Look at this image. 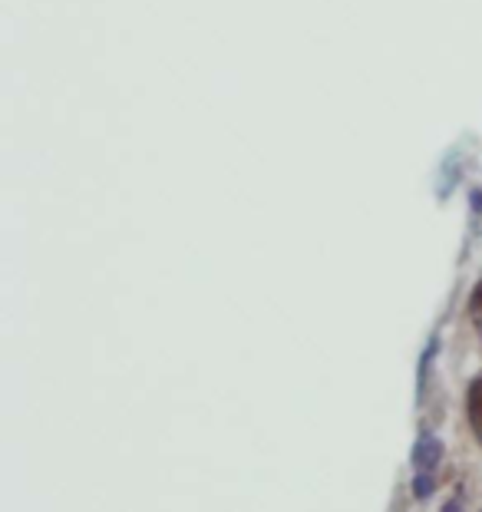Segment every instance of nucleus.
I'll return each mask as SVG.
<instances>
[{"instance_id":"7ed1b4c3","label":"nucleus","mask_w":482,"mask_h":512,"mask_svg":"<svg viewBox=\"0 0 482 512\" xmlns=\"http://www.w3.org/2000/svg\"><path fill=\"white\" fill-rule=\"evenodd\" d=\"M469 321H473L476 334L482 337V281L473 288V294H469Z\"/></svg>"},{"instance_id":"f257e3e1","label":"nucleus","mask_w":482,"mask_h":512,"mask_svg":"<svg viewBox=\"0 0 482 512\" xmlns=\"http://www.w3.org/2000/svg\"><path fill=\"white\" fill-rule=\"evenodd\" d=\"M410 460H413L416 476H436V470H440V463H443V440L426 433V437L416 440Z\"/></svg>"},{"instance_id":"f03ea898","label":"nucleus","mask_w":482,"mask_h":512,"mask_svg":"<svg viewBox=\"0 0 482 512\" xmlns=\"http://www.w3.org/2000/svg\"><path fill=\"white\" fill-rule=\"evenodd\" d=\"M466 420H469V430H473L476 443L482 446V377H476L466 390Z\"/></svg>"},{"instance_id":"39448f33","label":"nucleus","mask_w":482,"mask_h":512,"mask_svg":"<svg viewBox=\"0 0 482 512\" xmlns=\"http://www.w3.org/2000/svg\"><path fill=\"white\" fill-rule=\"evenodd\" d=\"M479 512H482V509H479Z\"/></svg>"},{"instance_id":"20e7f679","label":"nucleus","mask_w":482,"mask_h":512,"mask_svg":"<svg viewBox=\"0 0 482 512\" xmlns=\"http://www.w3.org/2000/svg\"><path fill=\"white\" fill-rule=\"evenodd\" d=\"M443 512H466L463 509V499H449V503L443 506Z\"/></svg>"}]
</instances>
